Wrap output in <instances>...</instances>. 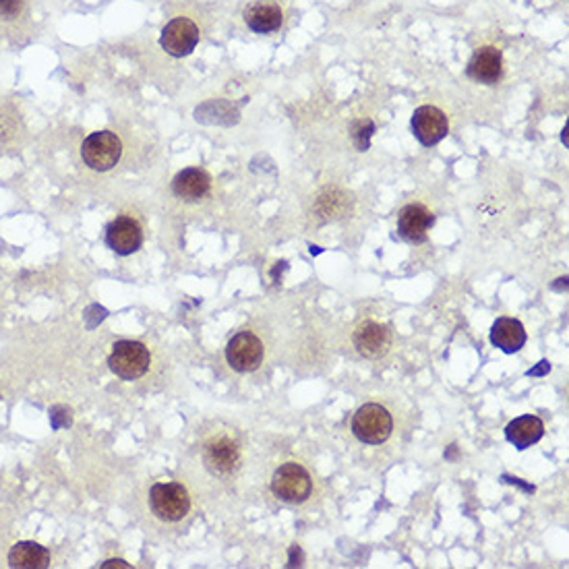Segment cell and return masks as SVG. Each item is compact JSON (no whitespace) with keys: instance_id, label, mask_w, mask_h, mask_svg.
<instances>
[{"instance_id":"cell-21","label":"cell","mask_w":569,"mask_h":569,"mask_svg":"<svg viewBox=\"0 0 569 569\" xmlns=\"http://www.w3.org/2000/svg\"><path fill=\"white\" fill-rule=\"evenodd\" d=\"M102 567L104 569H108V567H131L128 564H125V561H117V559H112V561H106V564H102Z\"/></svg>"},{"instance_id":"cell-12","label":"cell","mask_w":569,"mask_h":569,"mask_svg":"<svg viewBox=\"0 0 569 569\" xmlns=\"http://www.w3.org/2000/svg\"><path fill=\"white\" fill-rule=\"evenodd\" d=\"M435 224V215L421 204H410L398 215V232L404 241L421 244L427 241L431 226Z\"/></svg>"},{"instance_id":"cell-6","label":"cell","mask_w":569,"mask_h":569,"mask_svg":"<svg viewBox=\"0 0 569 569\" xmlns=\"http://www.w3.org/2000/svg\"><path fill=\"white\" fill-rule=\"evenodd\" d=\"M226 360L234 371L253 373L263 360V344L253 331H241L228 342Z\"/></svg>"},{"instance_id":"cell-9","label":"cell","mask_w":569,"mask_h":569,"mask_svg":"<svg viewBox=\"0 0 569 569\" xmlns=\"http://www.w3.org/2000/svg\"><path fill=\"white\" fill-rule=\"evenodd\" d=\"M413 133L424 147L437 146L450 133V120L435 106H421L413 114Z\"/></svg>"},{"instance_id":"cell-2","label":"cell","mask_w":569,"mask_h":569,"mask_svg":"<svg viewBox=\"0 0 569 569\" xmlns=\"http://www.w3.org/2000/svg\"><path fill=\"white\" fill-rule=\"evenodd\" d=\"M271 491L284 503H305L313 491L311 474L297 462H286L273 474Z\"/></svg>"},{"instance_id":"cell-16","label":"cell","mask_w":569,"mask_h":569,"mask_svg":"<svg viewBox=\"0 0 569 569\" xmlns=\"http://www.w3.org/2000/svg\"><path fill=\"white\" fill-rule=\"evenodd\" d=\"M545 435V424L538 416L526 414L520 419H514L506 427L507 441L517 450H528L532 445H536Z\"/></svg>"},{"instance_id":"cell-11","label":"cell","mask_w":569,"mask_h":569,"mask_svg":"<svg viewBox=\"0 0 569 569\" xmlns=\"http://www.w3.org/2000/svg\"><path fill=\"white\" fill-rule=\"evenodd\" d=\"M392 346V331L384 323L363 321L355 331V348L365 358H381Z\"/></svg>"},{"instance_id":"cell-13","label":"cell","mask_w":569,"mask_h":569,"mask_svg":"<svg viewBox=\"0 0 569 569\" xmlns=\"http://www.w3.org/2000/svg\"><path fill=\"white\" fill-rule=\"evenodd\" d=\"M503 73V59H501V50H497L493 46L480 48L477 54L472 56V61L468 62L466 75L472 79V81L482 83V85H495L501 79Z\"/></svg>"},{"instance_id":"cell-5","label":"cell","mask_w":569,"mask_h":569,"mask_svg":"<svg viewBox=\"0 0 569 569\" xmlns=\"http://www.w3.org/2000/svg\"><path fill=\"white\" fill-rule=\"evenodd\" d=\"M120 154H122V143L119 137L110 131L91 133L81 146L83 162L88 164L91 170H98V172H106L114 168L120 160Z\"/></svg>"},{"instance_id":"cell-15","label":"cell","mask_w":569,"mask_h":569,"mask_svg":"<svg viewBox=\"0 0 569 569\" xmlns=\"http://www.w3.org/2000/svg\"><path fill=\"white\" fill-rule=\"evenodd\" d=\"M212 178L205 170L201 168H186L183 172H178L172 180V191L175 195L185 199V201H199L201 197H205L210 193Z\"/></svg>"},{"instance_id":"cell-19","label":"cell","mask_w":569,"mask_h":569,"mask_svg":"<svg viewBox=\"0 0 569 569\" xmlns=\"http://www.w3.org/2000/svg\"><path fill=\"white\" fill-rule=\"evenodd\" d=\"M350 210V197L346 193L331 189L317 199V213L323 215V220L344 218V213Z\"/></svg>"},{"instance_id":"cell-14","label":"cell","mask_w":569,"mask_h":569,"mask_svg":"<svg viewBox=\"0 0 569 569\" xmlns=\"http://www.w3.org/2000/svg\"><path fill=\"white\" fill-rule=\"evenodd\" d=\"M284 21V13L276 3L261 0L244 9V24L255 33H271L276 32Z\"/></svg>"},{"instance_id":"cell-4","label":"cell","mask_w":569,"mask_h":569,"mask_svg":"<svg viewBox=\"0 0 569 569\" xmlns=\"http://www.w3.org/2000/svg\"><path fill=\"white\" fill-rule=\"evenodd\" d=\"M394 431L392 414L381 404H365L352 419V433L363 443L379 445L390 439Z\"/></svg>"},{"instance_id":"cell-3","label":"cell","mask_w":569,"mask_h":569,"mask_svg":"<svg viewBox=\"0 0 569 569\" xmlns=\"http://www.w3.org/2000/svg\"><path fill=\"white\" fill-rule=\"evenodd\" d=\"M151 363L149 350L141 342L120 340L112 346V355L108 358L110 371L125 381H135L147 373Z\"/></svg>"},{"instance_id":"cell-7","label":"cell","mask_w":569,"mask_h":569,"mask_svg":"<svg viewBox=\"0 0 569 569\" xmlns=\"http://www.w3.org/2000/svg\"><path fill=\"white\" fill-rule=\"evenodd\" d=\"M204 462L207 470L218 474V477H230L239 470L241 466V448L234 439L215 437L205 443Z\"/></svg>"},{"instance_id":"cell-17","label":"cell","mask_w":569,"mask_h":569,"mask_svg":"<svg viewBox=\"0 0 569 569\" xmlns=\"http://www.w3.org/2000/svg\"><path fill=\"white\" fill-rule=\"evenodd\" d=\"M491 342L497 348L506 352V355H514L526 344V329L517 319H509V317H501L493 323L491 329Z\"/></svg>"},{"instance_id":"cell-10","label":"cell","mask_w":569,"mask_h":569,"mask_svg":"<svg viewBox=\"0 0 569 569\" xmlns=\"http://www.w3.org/2000/svg\"><path fill=\"white\" fill-rule=\"evenodd\" d=\"M106 242L117 255H133L143 244V230L139 222L128 215H120L106 228Z\"/></svg>"},{"instance_id":"cell-18","label":"cell","mask_w":569,"mask_h":569,"mask_svg":"<svg viewBox=\"0 0 569 569\" xmlns=\"http://www.w3.org/2000/svg\"><path fill=\"white\" fill-rule=\"evenodd\" d=\"M9 565L15 569H44L50 565V553L38 543H17L9 553Z\"/></svg>"},{"instance_id":"cell-8","label":"cell","mask_w":569,"mask_h":569,"mask_svg":"<svg viewBox=\"0 0 569 569\" xmlns=\"http://www.w3.org/2000/svg\"><path fill=\"white\" fill-rule=\"evenodd\" d=\"M199 42V27L186 17L172 19L162 30L160 44L170 56H189Z\"/></svg>"},{"instance_id":"cell-1","label":"cell","mask_w":569,"mask_h":569,"mask_svg":"<svg viewBox=\"0 0 569 569\" xmlns=\"http://www.w3.org/2000/svg\"><path fill=\"white\" fill-rule=\"evenodd\" d=\"M149 507L164 522H178L189 514V491L178 482H157L149 491Z\"/></svg>"},{"instance_id":"cell-20","label":"cell","mask_w":569,"mask_h":569,"mask_svg":"<svg viewBox=\"0 0 569 569\" xmlns=\"http://www.w3.org/2000/svg\"><path fill=\"white\" fill-rule=\"evenodd\" d=\"M27 0H0V19H17L25 13Z\"/></svg>"}]
</instances>
